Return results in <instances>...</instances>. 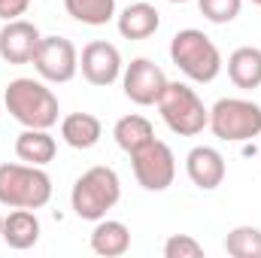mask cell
I'll return each mask as SVG.
<instances>
[{
  "mask_svg": "<svg viewBox=\"0 0 261 258\" xmlns=\"http://www.w3.org/2000/svg\"><path fill=\"white\" fill-rule=\"evenodd\" d=\"M55 152H58V143L46 128H24L15 140V155L24 164L46 167L49 161H55Z\"/></svg>",
  "mask_w": 261,
  "mask_h": 258,
  "instance_id": "16",
  "label": "cell"
},
{
  "mask_svg": "<svg viewBox=\"0 0 261 258\" xmlns=\"http://www.w3.org/2000/svg\"><path fill=\"white\" fill-rule=\"evenodd\" d=\"M170 61L176 64V70L186 79L200 82V85L213 82L222 73V67H225L219 46L197 28H186V31L173 34V40H170Z\"/></svg>",
  "mask_w": 261,
  "mask_h": 258,
  "instance_id": "4",
  "label": "cell"
},
{
  "mask_svg": "<svg viewBox=\"0 0 261 258\" xmlns=\"http://www.w3.org/2000/svg\"><path fill=\"white\" fill-rule=\"evenodd\" d=\"M225 252L231 258H261V228L237 225L225 237Z\"/></svg>",
  "mask_w": 261,
  "mask_h": 258,
  "instance_id": "21",
  "label": "cell"
},
{
  "mask_svg": "<svg viewBox=\"0 0 261 258\" xmlns=\"http://www.w3.org/2000/svg\"><path fill=\"white\" fill-rule=\"evenodd\" d=\"M164 258H203V246L192 234H170L164 240Z\"/></svg>",
  "mask_w": 261,
  "mask_h": 258,
  "instance_id": "23",
  "label": "cell"
},
{
  "mask_svg": "<svg viewBox=\"0 0 261 258\" xmlns=\"http://www.w3.org/2000/svg\"><path fill=\"white\" fill-rule=\"evenodd\" d=\"M0 107H3V100H0Z\"/></svg>",
  "mask_w": 261,
  "mask_h": 258,
  "instance_id": "28",
  "label": "cell"
},
{
  "mask_svg": "<svg viewBox=\"0 0 261 258\" xmlns=\"http://www.w3.org/2000/svg\"><path fill=\"white\" fill-rule=\"evenodd\" d=\"M70 18L88 28H103L116 18V0H64Z\"/></svg>",
  "mask_w": 261,
  "mask_h": 258,
  "instance_id": "20",
  "label": "cell"
},
{
  "mask_svg": "<svg viewBox=\"0 0 261 258\" xmlns=\"http://www.w3.org/2000/svg\"><path fill=\"white\" fill-rule=\"evenodd\" d=\"M31 64L37 67L43 82L64 85L79 73V52L67 37H43Z\"/></svg>",
  "mask_w": 261,
  "mask_h": 258,
  "instance_id": "8",
  "label": "cell"
},
{
  "mask_svg": "<svg viewBox=\"0 0 261 258\" xmlns=\"http://www.w3.org/2000/svg\"><path fill=\"white\" fill-rule=\"evenodd\" d=\"M228 79L243 88L252 91L261 88V49L258 46H240L228 55Z\"/></svg>",
  "mask_w": 261,
  "mask_h": 258,
  "instance_id": "17",
  "label": "cell"
},
{
  "mask_svg": "<svg viewBox=\"0 0 261 258\" xmlns=\"http://www.w3.org/2000/svg\"><path fill=\"white\" fill-rule=\"evenodd\" d=\"M186 173L200 192H216L225 183V155L216 146H195L186 155Z\"/></svg>",
  "mask_w": 261,
  "mask_h": 258,
  "instance_id": "12",
  "label": "cell"
},
{
  "mask_svg": "<svg viewBox=\"0 0 261 258\" xmlns=\"http://www.w3.org/2000/svg\"><path fill=\"white\" fill-rule=\"evenodd\" d=\"M9 249H31L40 240V219L37 210H12L9 216H3V237H0Z\"/></svg>",
  "mask_w": 261,
  "mask_h": 258,
  "instance_id": "15",
  "label": "cell"
},
{
  "mask_svg": "<svg viewBox=\"0 0 261 258\" xmlns=\"http://www.w3.org/2000/svg\"><path fill=\"white\" fill-rule=\"evenodd\" d=\"M40 28L24 18H12L0 28V58L6 64H31L40 49Z\"/></svg>",
  "mask_w": 261,
  "mask_h": 258,
  "instance_id": "11",
  "label": "cell"
},
{
  "mask_svg": "<svg viewBox=\"0 0 261 258\" xmlns=\"http://www.w3.org/2000/svg\"><path fill=\"white\" fill-rule=\"evenodd\" d=\"M113 137H116V143H119V149H122V152L134 155L137 149H143L146 143H152V140H155V128H152V122H149L146 116L130 113V116H122V119L116 122Z\"/></svg>",
  "mask_w": 261,
  "mask_h": 258,
  "instance_id": "19",
  "label": "cell"
},
{
  "mask_svg": "<svg viewBox=\"0 0 261 258\" xmlns=\"http://www.w3.org/2000/svg\"><path fill=\"white\" fill-rule=\"evenodd\" d=\"M197 9L213 24H231L240 15L243 0H197Z\"/></svg>",
  "mask_w": 261,
  "mask_h": 258,
  "instance_id": "22",
  "label": "cell"
},
{
  "mask_svg": "<svg viewBox=\"0 0 261 258\" xmlns=\"http://www.w3.org/2000/svg\"><path fill=\"white\" fill-rule=\"evenodd\" d=\"M155 107H158L164 125L179 137H197L210 125V110L203 107L195 88L186 82H167Z\"/></svg>",
  "mask_w": 261,
  "mask_h": 258,
  "instance_id": "5",
  "label": "cell"
},
{
  "mask_svg": "<svg viewBox=\"0 0 261 258\" xmlns=\"http://www.w3.org/2000/svg\"><path fill=\"white\" fill-rule=\"evenodd\" d=\"M170 79L164 76V70L149 61V58H134L125 70H122V88H125V97L137 107H152L158 104L164 85Z\"/></svg>",
  "mask_w": 261,
  "mask_h": 258,
  "instance_id": "9",
  "label": "cell"
},
{
  "mask_svg": "<svg viewBox=\"0 0 261 258\" xmlns=\"http://www.w3.org/2000/svg\"><path fill=\"white\" fill-rule=\"evenodd\" d=\"M206 128L225 143H246L261 137V104L246 97H222L210 107Z\"/></svg>",
  "mask_w": 261,
  "mask_h": 258,
  "instance_id": "6",
  "label": "cell"
},
{
  "mask_svg": "<svg viewBox=\"0 0 261 258\" xmlns=\"http://www.w3.org/2000/svg\"><path fill=\"white\" fill-rule=\"evenodd\" d=\"M31 0H0V21H12V18H21L28 12Z\"/></svg>",
  "mask_w": 261,
  "mask_h": 258,
  "instance_id": "24",
  "label": "cell"
},
{
  "mask_svg": "<svg viewBox=\"0 0 261 258\" xmlns=\"http://www.w3.org/2000/svg\"><path fill=\"white\" fill-rule=\"evenodd\" d=\"M116 28L125 40H149L161 28V12L146 0H137L116 15Z\"/></svg>",
  "mask_w": 261,
  "mask_h": 258,
  "instance_id": "13",
  "label": "cell"
},
{
  "mask_svg": "<svg viewBox=\"0 0 261 258\" xmlns=\"http://www.w3.org/2000/svg\"><path fill=\"white\" fill-rule=\"evenodd\" d=\"M91 252H97V255L103 258H119L125 255L130 249V228L125 222H119V219H100V222H94V231H91Z\"/></svg>",
  "mask_w": 261,
  "mask_h": 258,
  "instance_id": "14",
  "label": "cell"
},
{
  "mask_svg": "<svg viewBox=\"0 0 261 258\" xmlns=\"http://www.w3.org/2000/svg\"><path fill=\"white\" fill-rule=\"evenodd\" d=\"M134 179L146 192H167L176 179V155L164 140H152L130 155Z\"/></svg>",
  "mask_w": 261,
  "mask_h": 258,
  "instance_id": "7",
  "label": "cell"
},
{
  "mask_svg": "<svg viewBox=\"0 0 261 258\" xmlns=\"http://www.w3.org/2000/svg\"><path fill=\"white\" fill-rule=\"evenodd\" d=\"M103 137V125L91 113H70L61 119V140L73 149H94Z\"/></svg>",
  "mask_w": 261,
  "mask_h": 258,
  "instance_id": "18",
  "label": "cell"
},
{
  "mask_svg": "<svg viewBox=\"0 0 261 258\" xmlns=\"http://www.w3.org/2000/svg\"><path fill=\"white\" fill-rule=\"evenodd\" d=\"M52 200V176L24 161L0 164V203L9 210H43Z\"/></svg>",
  "mask_w": 261,
  "mask_h": 258,
  "instance_id": "3",
  "label": "cell"
},
{
  "mask_svg": "<svg viewBox=\"0 0 261 258\" xmlns=\"http://www.w3.org/2000/svg\"><path fill=\"white\" fill-rule=\"evenodd\" d=\"M3 107L21 128L49 131L58 125V113H61L55 91L43 79H31V76H18L6 85Z\"/></svg>",
  "mask_w": 261,
  "mask_h": 258,
  "instance_id": "1",
  "label": "cell"
},
{
  "mask_svg": "<svg viewBox=\"0 0 261 258\" xmlns=\"http://www.w3.org/2000/svg\"><path fill=\"white\" fill-rule=\"evenodd\" d=\"M252 3H255V6H261V0H252Z\"/></svg>",
  "mask_w": 261,
  "mask_h": 258,
  "instance_id": "27",
  "label": "cell"
},
{
  "mask_svg": "<svg viewBox=\"0 0 261 258\" xmlns=\"http://www.w3.org/2000/svg\"><path fill=\"white\" fill-rule=\"evenodd\" d=\"M79 70H82V76H85L88 85L110 88L113 82L122 79V70H125L122 52L113 43H107V40H91L82 49V55H79Z\"/></svg>",
  "mask_w": 261,
  "mask_h": 258,
  "instance_id": "10",
  "label": "cell"
},
{
  "mask_svg": "<svg viewBox=\"0 0 261 258\" xmlns=\"http://www.w3.org/2000/svg\"><path fill=\"white\" fill-rule=\"evenodd\" d=\"M0 237H3V216H0Z\"/></svg>",
  "mask_w": 261,
  "mask_h": 258,
  "instance_id": "25",
  "label": "cell"
},
{
  "mask_svg": "<svg viewBox=\"0 0 261 258\" xmlns=\"http://www.w3.org/2000/svg\"><path fill=\"white\" fill-rule=\"evenodd\" d=\"M167 3H189V0H167Z\"/></svg>",
  "mask_w": 261,
  "mask_h": 258,
  "instance_id": "26",
  "label": "cell"
},
{
  "mask_svg": "<svg viewBox=\"0 0 261 258\" xmlns=\"http://www.w3.org/2000/svg\"><path fill=\"white\" fill-rule=\"evenodd\" d=\"M122 200V179L113 167H88L70 189V207L82 222H100Z\"/></svg>",
  "mask_w": 261,
  "mask_h": 258,
  "instance_id": "2",
  "label": "cell"
}]
</instances>
